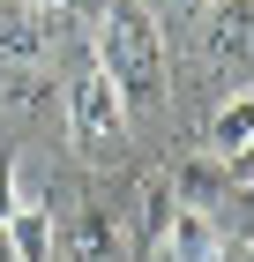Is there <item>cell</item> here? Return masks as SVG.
Returning a JSON list of instances; mask_svg holds the SVG:
<instances>
[{
  "instance_id": "obj_2",
  "label": "cell",
  "mask_w": 254,
  "mask_h": 262,
  "mask_svg": "<svg viewBox=\"0 0 254 262\" xmlns=\"http://www.w3.org/2000/svg\"><path fill=\"white\" fill-rule=\"evenodd\" d=\"M60 105H67V142H75L82 165H112L120 150H127V105H120V90L98 75V60H82L75 75H67Z\"/></svg>"
},
{
  "instance_id": "obj_11",
  "label": "cell",
  "mask_w": 254,
  "mask_h": 262,
  "mask_svg": "<svg viewBox=\"0 0 254 262\" xmlns=\"http://www.w3.org/2000/svg\"><path fill=\"white\" fill-rule=\"evenodd\" d=\"M15 195H22V165H15V158H0V217L15 210Z\"/></svg>"
},
{
  "instance_id": "obj_8",
  "label": "cell",
  "mask_w": 254,
  "mask_h": 262,
  "mask_svg": "<svg viewBox=\"0 0 254 262\" xmlns=\"http://www.w3.org/2000/svg\"><path fill=\"white\" fill-rule=\"evenodd\" d=\"M172 217H179L172 180H165V172H142V187H135V255H142V262H157V255H165V232H172Z\"/></svg>"
},
{
  "instance_id": "obj_6",
  "label": "cell",
  "mask_w": 254,
  "mask_h": 262,
  "mask_svg": "<svg viewBox=\"0 0 254 262\" xmlns=\"http://www.w3.org/2000/svg\"><path fill=\"white\" fill-rule=\"evenodd\" d=\"M67 262H127V232L98 195H82L67 210Z\"/></svg>"
},
{
  "instance_id": "obj_10",
  "label": "cell",
  "mask_w": 254,
  "mask_h": 262,
  "mask_svg": "<svg viewBox=\"0 0 254 262\" xmlns=\"http://www.w3.org/2000/svg\"><path fill=\"white\" fill-rule=\"evenodd\" d=\"M0 105H8V113H45V105H53V68H8Z\"/></svg>"
},
{
  "instance_id": "obj_1",
  "label": "cell",
  "mask_w": 254,
  "mask_h": 262,
  "mask_svg": "<svg viewBox=\"0 0 254 262\" xmlns=\"http://www.w3.org/2000/svg\"><path fill=\"white\" fill-rule=\"evenodd\" d=\"M90 60L120 90L127 120L165 105V30L142 0H90Z\"/></svg>"
},
{
  "instance_id": "obj_9",
  "label": "cell",
  "mask_w": 254,
  "mask_h": 262,
  "mask_svg": "<svg viewBox=\"0 0 254 262\" xmlns=\"http://www.w3.org/2000/svg\"><path fill=\"white\" fill-rule=\"evenodd\" d=\"M247 142H254V98L239 90V98L217 105V120H210V158L232 165V172H247Z\"/></svg>"
},
{
  "instance_id": "obj_3",
  "label": "cell",
  "mask_w": 254,
  "mask_h": 262,
  "mask_svg": "<svg viewBox=\"0 0 254 262\" xmlns=\"http://www.w3.org/2000/svg\"><path fill=\"white\" fill-rule=\"evenodd\" d=\"M247 45H254V0H210L202 15V60L224 90H247Z\"/></svg>"
},
{
  "instance_id": "obj_7",
  "label": "cell",
  "mask_w": 254,
  "mask_h": 262,
  "mask_svg": "<svg viewBox=\"0 0 254 262\" xmlns=\"http://www.w3.org/2000/svg\"><path fill=\"white\" fill-rule=\"evenodd\" d=\"M0 240H8L15 262H53V195L45 187H22L15 210L0 217Z\"/></svg>"
},
{
  "instance_id": "obj_5",
  "label": "cell",
  "mask_w": 254,
  "mask_h": 262,
  "mask_svg": "<svg viewBox=\"0 0 254 262\" xmlns=\"http://www.w3.org/2000/svg\"><path fill=\"white\" fill-rule=\"evenodd\" d=\"M165 180H172V202L187 217H217L224 202L247 195V172H232V165H217V158H187L179 172H165Z\"/></svg>"
},
{
  "instance_id": "obj_4",
  "label": "cell",
  "mask_w": 254,
  "mask_h": 262,
  "mask_svg": "<svg viewBox=\"0 0 254 262\" xmlns=\"http://www.w3.org/2000/svg\"><path fill=\"white\" fill-rule=\"evenodd\" d=\"M60 30H67L60 8H38V0H0V68H53Z\"/></svg>"
}]
</instances>
